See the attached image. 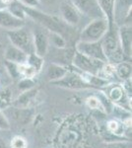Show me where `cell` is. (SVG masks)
Returning a JSON list of instances; mask_svg holds the SVG:
<instances>
[{
    "label": "cell",
    "instance_id": "1",
    "mask_svg": "<svg viewBox=\"0 0 132 148\" xmlns=\"http://www.w3.org/2000/svg\"><path fill=\"white\" fill-rule=\"evenodd\" d=\"M23 8L26 15L32 18L40 27L49 31V33H57V34H60L62 36L65 34L67 25L60 19L55 17V16L45 14L44 12L38 10L37 8H30V7L26 6H23Z\"/></svg>",
    "mask_w": 132,
    "mask_h": 148
},
{
    "label": "cell",
    "instance_id": "2",
    "mask_svg": "<svg viewBox=\"0 0 132 148\" xmlns=\"http://www.w3.org/2000/svg\"><path fill=\"white\" fill-rule=\"evenodd\" d=\"M112 27L109 28L105 36L102 39L101 44H102L107 62L117 64L124 61V54L121 51L120 44H119L117 30H114Z\"/></svg>",
    "mask_w": 132,
    "mask_h": 148
},
{
    "label": "cell",
    "instance_id": "3",
    "mask_svg": "<svg viewBox=\"0 0 132 148\" xmlns=\"http://www.w3.org/2000/svg\"><path fill=\"white\" fill-rule=\"evenodd\" d=\"M110 27L112 26L109 25L105 18L94 19L82 30L80 35V40L88 42H101Z\"/></svg>",
    "mask_w": 132,
    "mask_h": 148
},
{
    "label": "cell",
    "instance_id": "4",
    "mask_svg": "<svg viewBox=\"0 0 132 148\" xmlns=\"http://www.w3.org/2000/svg\"><path fill=\"white\" fill-rule=\"evenodd\" d=\"M6 34L12 46L21 49L27 56L35 53L32 33L26 30L25 27L12 31H7Z\"/></svg>",
    "mask_w": 132,
    "mask_h": 148
},
{
    "label": "cell",
    "instance_id": "5",
    "mask_svg": "<svg viewBox=\"0 0 132 148\" xmlns=\"http://www.w3.org/2000/svg\"><path fill=\"white\" fill-rule=\"evenodd\" d=\"M71 62L74 65V67H76L80 71H82L83 73H88L97 76L99 75V72L101 71V69H102L103 65L105 64V62L90 58V57L79 53L76 51H74L73 58H72Z\"/></svg>",
    "mask_w": 132,
    "mask_h": 148
},
{
    "label": "cell",
    "instance_id": "6",
    "mask_svg": "<svg viewBox=\"0 0 132 148\" xmlns=\"http://www.w3.org/2000/svg\"><path fill=\"white\" fill-rule=\"evenodd\" d=\"M75 51H78L79 53L83 54V56L90 57V58L100 60L105 63L107 62L101 42H81V40H79L75 46Z\"/></svg>",
    "mask_w": 132,
    "mask_h": 148
},
{
    "label": "cell",
    "instance_id": "7",
    "mask_svg": "<svg viewBox=\"0 0 132 148\" xmlns=\"http://www.w3.org/2000/svg\"><path fill=\"white\" fill-rule=\"evenodd\" d=\"M31 33L33 37L35 54L44 58L49 49V32L40 26V28L35 29Z\"/></svg>",
    "mask_w": 132,
    "mask_h": 148
},
{
    "label": "cell",
    "instance_id": "8",
    "mask_svg": "<svg viewBox=\"0 0 132 148\" xmlns=\"http://www.w3.org/2000/svg\"><path fill=\"white\" fill-rule=\"evenodd\" d=\"M80 14L90 17L92 20L105 18L97 0H70Z\"/></svg>",
    "mask_w": 132,
    "mask_h": 148
},
{
    "label": "cell",
    "instance_id": "9",
    "mask_svg": "<svg viewBox=\"0 0 132 148\" xmlns=\"http://www.w3.org/2000/svg\"><path fill=\"white\" fill-rule=\"evenodd\" d=\"M52 83L61 88H64V89H70V90H84V89H90V88H92V86L89 85L84 80V78L82 77L81 74H76L72 72H68L60 80L55 81V82Z\"/></svg>",
    "mask_w": 132,
    "mask_h": 148
},
{
    "label": "cell",
    "instance_id": "10",
    "mask_svg": "<svg viewBox=\"0 0 132 148\" xmlns=\"http://www.w3.org/2000/svg\"><path fill=\"white\" fill-rule=\"evenodd\" d=\"M59 13L61 16V20L67 26L75 27L81 21V14L71 3L70 0L61 1V3L59 4Z\"/></svg>",
    "mask_w": 132,
    "mask_h": 148
},
{
    "label": "cell",
    "instance_id": "11",
    "mask_svg": "<svg viewBox=\"0 0 132 148\" xmlns=\"http://www.w3.org/2000/svg\"><path fill=\"white\" fill-rule=\"evenodd\" d=\"M5 116H10L12 121H14L18 125H26L32 121L34 118V111L31 108H16L10 106L3 112Z\"/></svg>",
    "mask_w": 132,
    "mask_h": 148
},
{
    "label": "cell",
    "instance_id": "12",
    "mask_svg": "<svg viewBox=\"0 0 132 148\" xmlns=\"http://www.w3.org/2000/svg\"><path fill=\"white\" fill-rule=\"evenodd\" d=\"M118 33L119 44H120L121 51L123 52L124 57H131V45H132V30L131 24H123L120 26Z\"/></svg>",
    "mask_w": 132,
    "mask_h": 148
},
{
    "label": "cell",
    "instance_id": "13",
    "mask_svg": "<svg viewBox=\"0 0 132 148\" xmlns=\"http://www.w3.org/2000/svg\"><path fill=\"white\" fill-rule=\"evenodd\" d=\"M25 27V21L15 17L7 9H0V28L7 31Z\"/></svg>",
    "mask_w": 132,
    "mask_h": 148
},
{
    "label": "cell",
    "instance_id": "14",
    "mask_svg": "<svg viewBox=\"0 0 132 148\" xmlns=\"http://www.w3.org/2000/svg\"><path fill=\"white\" fill-rule=\"evenodd\" d=\"M4 58L7 62L15 63V64H23L27 62L28 56L21 49H17L16 47L9 45L5 47L3 52Z\"/></svg>",
    "mask_w": 132,
    "mask_h": 148
},
{
    "label": "cell",
    "instance_id": "15",
    "mask_svg": "<svg viewBox=\"0 0 132 148\" xmlns=\"http://www.w3.org/2000/svg\"><path fill=\"white\" fill-rule=\"evenodd\" d=\"M38 95V89L33 88L28 91L21 92V94L12 102L11 106L16 108H29Z\"/></svg>",
    "mask_w": 132,
    "mask_h": 148
},
{
    "label": "cell",
    "instance_id": "16",
    "mask_svg": "<svg viewBox=\"0 0 132 148\" xmlns=\"http://www.w3.org/2000/svg\"><path fill=\"white\" fill-rule=\"evenodd\" d=\"M69 70L63 65L58 63H50L47 69V78L50 82H55V81L60 80L63 78Z\"/></svg>",
    "mask_w": 132,
    "mask_h": 148
},
{
    "label": "cell",
    "instance_id": "17",
    "mask_svg": "<svg viewBox=\"0 0 132 148\" xmlns=\"http://www.w3.org/2000/svg\"><path fill=\"white\" fill-rule=\"evenodd\" d=\"M97 1L105 18L107 20L110 26H114V9H116V0H97Z\"/></svg>",
    "mask_w": 132,
    "mask_h": 148
},
{
    "label": "cell",
    "instance_id": "18",
    "mask_svg": "<svg viewBox=\"0 0 132 148\" xmlns=\"http://www.w3.org/2000/svg\"><path fill=\"white\" fill-rule=\"evenodd\" d=\"M116 74L121 80L125 81L131 78V63L127 61L117 63L116 65Z\"/></svg>",
    "mask_w": 132,
    "mask_h": 148
},
{
    "label": "cell",
    "instance_id": "19",
    "mask_svg": "<svg viewBox=\"0 0 132 148\" xmlns=\"http://www.w3.org/2000/svg\"><path fill=\"white\" fill-rule=\"evenodd\" d=\"M49 46H53L57 49H65L67 47V40L64 36L57 33H49Z\"/></svg>",
    "mask_w": 132,
    "mask_h": 148
},
{
    "label": "cell",
    "instance_id": "20",
    "mask_svg": "<svg viewBox=\"0 0 132 148\" xmlns=\"http://www.w3.org/2000/svg\"><path fill=\"white\" fill-rule=\"evenodd\" d=\"M13 102V94L10 88L0 90V110H5L10 107Z\"/></svg>",
    "mask_w": 132,
    "mask_h": 148
},
{
    "label": "cell",
    "instance_id": "21",
    "mask_svg": "<svg viewBox=\"0 0 132 148\" xmlns=\"http://www.w3.org/2000/svg\"><path fill=\"white\" fill-rule=\"evenodd\" d=\"M26 63H28L29 65L33 66V67L38 71V73H39L40 71L42 70V65H44V58L38 56L37 54L33 53V54L28 56V59H27V62Z\"/></svg>",
    "mask_w": 132,
    "mask_h": 148
},
{
    "label": "cell",
    "instance_id": "22",
    "mask_svg": "<svg viewBox=\"0 0 132 148\" xmlns=\"http://www.w3.org/2000/svg\"><path fill=\"white\" fill-rule=\"evenodd\" d=\"M86 104H87V106L89 108L92 109V110H100V111H102V112H105L104 108H103L102 104H101V102L99 100V98L96 97V96L88 97L87 99H86Z\"/></svg>",
    "mask_w": 132,
    "mask_h": 148
},
{
    "label": "cell",
    "instance_id": "23",
    "mask_svg": "<svg viewBox=\"0 0 132 148\" xmlns=\"http://www.w3.org/2000/svg\"><path fill=\"white\" fill-rule=\"evenodd\" d=\"M34 85H35V82H34L33 79H30V78H23V79L19 82L18 88L21 92H25L30 89H33Z\"/></svg>",
    "mask_w": 132,
    "mask_h": 148
},
{
    "label": "cell",
    "instance_id": "24",
    "mask_svg": "<svg viewBox=\"0 0 132 148\" xmlns=\"http://www.w3.org/2000/svg\"><path fill=\"white\" fill-rule=\"evenodd\" d=\"M28 143L22 136H14L11 140V148H27Z\"/></svg>",
    "mask_w": 132,
    "mask_h": 148
},
{
    "label": "cell",
    "instance_id": "25",
    "mask_svg": "<svg viewBox=\"0 0 132 148\" xmlns=\"http://www.w3.org/2000/svg\"><path fill=\"white\" fill-rule=\"evenodd\" d=\"M105 148H131V143L127 140H117L107 143Z\"/></svg>",
    "mask_w": 132,
    "mask_h": 148
},
{
    "label": "cell",
    "instance_id": "26",
    "mask_svg": "<svg viewBox=\"0 0 132 148\" xmlns=\"http://www.w3.org/2000/svg\"><path fill=\"white\" fill-rule=\"evenodd\" d=\"M11 128L10 121L8 118L5 116V114L0 110V130H8Z\"/></svg>",
    "mask_w": 132,
    "mask_h": 148
},
{
    "label": "cell",
    "instance_id": "27",
    "mask_svg": "<svg viewBox=\"0 0 132 148\" xmlns=\"http://www.w3.org/2000/svg\"><path fill=\"white\" fill-rule=\"evenodd\" d=\"M107 130L109 132L114 133V134H118V131L120 130V125L117 123L116 121L112 120V121H109L107 125Z\"/></svg>",
    "mask_w": 132,
    "mask_h": 148
},
{
    "label": "cell",
    "instance_id": "28",
    "mask_svg": "<svg viewBox=\"0 0 132 148\" xmlns=\"http://www.w3.org/2000/svg\"><path fill=\"white\" fill-rule=\"evenodd\" d=\"M17 1L22 4L23 6L30 7V8H37L40 4V0H17Z\"/></svg>",
    "mask_w": 132,
    "mask_h": 148
},
{
    "label": "cell",
    "instance_id": "29",
    "mask_svg": "<svg viewBox=\"0 0 132 148\" xmlns=\"http://www.w3.org/2000/svg\"><path fill=\"white\" fill-rule=\"evenodd\" d=\"M15 0H0L2 4H5V5H10L12 2H14Z\"/></svg>",
    "mask_w": 132,
    "mask_h": 148
},
{
    "label": "cell",
    "instance_id": "30",
    "mask_svg": "<svg viewBox=\"0 0 132 148\" xmlns=\"http://www.w3.org/2000/svg\"><path fill=\"white\" fill-rule=\"evenodd\" d=\"M0 148H7L5 142H4V140L2 138H0Z\"/></svg>",
    "mask_w": 132,
    "mask_h": 148
},
{
    "label": "cell",
    "instance_id": "31",
    "mask_svg": "<svg viewBox=\"0 0 132 148\" xmlns=\"http://www.w3.org/2000/svg\"><path fill=\"white\" fill-rule=\"evenodd\" d=\"M49 1V0H40V2H47Z\"/></svg>",
    "mask_w": 132,
    "mask_h": 148
}]
</instances>
